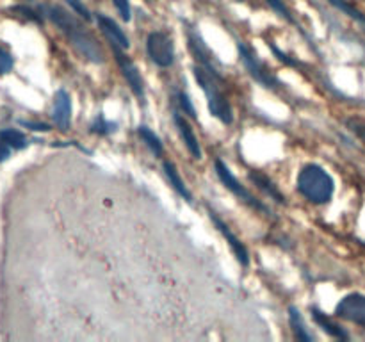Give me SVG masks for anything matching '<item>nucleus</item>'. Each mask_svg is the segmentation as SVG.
Returning a JSON list of instances; mask_svg holds the SVG:
<instances>
[{"label": "nucleus", "mask_w": 365, "mask_h": 342, "mask_svg": "<svg viewBox=\"0 0 365 342\" xmlns=\"http://www.w3.org/2000/svg\"><path fill=\"white\" fill-rule=\"evenodd\" d=\"M116 130V123L113 121H107L103 118V114H98L95 121L91 123V132L93 134H98V135H107V134H113Z\"/></svg>", "instance_id": "obj_21"}, {"label": "nucleus", "mask_w": 365, "mask_h": 342, "mask_svg": "<svg viewBox=\"0 0 365 342\" xmlns=\"http://www.w3.org/2000/svg\"><path fill=\"white\" fill-rule=\"evenodd\" d=\"M289 324H291L292 333H294V337L298 338V341L312 342L314 338H316L309 331V328H307L305 319H303L302 312H299V310L296 309V306H289Z\"/></svg>", "instance_id": "obj_17"}, {"label": "nucleus", "mask_w": 365, "mask_h": 342, "mask_svg": "<svg viewBox=\"0 0 365 342\" xmlns=\"http://www.w3.org/2000/svg\"><path fill=\"white\" fill-rule=\"evenodd\" d=\"M53 121L61 130H68L71 121V98L64 89H59L53 96Z\"/></svg>", "instance_id": "obj_13"}, {"label": "nucleus", "mask_w": 365, "mask_h": 342, "mask_svg": "<svg viewBox=\"0 0 365 342\" xmlns=\"http://www.w3.org/2000/svg\"><path fill=\"white\" fill-rule=\"evenodd\" d=\"M13 64H14V61H13V57H11V53L6 52L4 48H0V75L11 71Z\"/></svg>", "instance_id": "obj_27"}, {"label": "nucleus", "mask_w": 365, "mask_h": 342, "mask_svg": "<svg viewBox=\"0 0 365 342\" xmlns=\"http://www.w3.org/2000/svg\"><path fill=\"white\" fill-rule=\"evenodd\" d=\"M348 127H349V130L355 132L360 139H364L365 141V125L362 120H353L351 118V120H348Z\"/></svg>", "instance_id": "obj_28"}, {"label": "nucleus", "mask_w": 365, "mask_h": 342, "mask_svg": "<svg viewBox=\"0 0 365 342\" xmlns=\"http://www.w3.org/2000/svg\"><path fill=\"white\" fill-rule=\"evenodd\" d=\"M248 178L253 182V184L257 185V187L260 189V191L264 192V195L269 196L271 200H274V202H277V203H284V205H285V203H287V200H285V196L282 195L280 191H278V187H277V185H274V182L271 180V178L267 177V175H264L262 171L252 170L248 173Z\"/></svg>", "instance_id": "obj_14"}, {"label": "nucleus", "mask_w": 365, "mask_h": 342, "mask_svg": "<svg viewBox=\"0 0 365 342\" xmlns=\"http://www.w3.org/2000/svg\"><path fill=\"white\" fill-rule=\"evenodd\" d=\"M96 24H98V28L102 31V34L106 36L107 41H109L110 45H116L123 50H127L128 46H130L127 34H125L123 28H121L113 18L106 16V14H98V16H96Z\"/></svg>", "instance_id": "obj_12"}, {"label": "nucleus", "mask_w": 365, "mask_h": 342, "mask_svg": "<svg viewBox=\"0 0 365 342\" xmlns=\"http://www.w3.org/2000/svg\"><path fill=\"white\" fill-rule=\"evenodd\" d=\"M20 125H24V127L31 128V130H36V132H48L50 130V125H46V123H32V121L21 120Z\"/></svg>", "instance_id": "obj_29"}, {"label": "nucleus", "mask_w": 365, "mask_h": 342, "mask_svg": "<svg viewBox=\"0 0 365 342\" xmlns=\"http://www.w3.org/2000/svg\"><path fill=\"white\" fill-rule=\"evenodd\" d=\"M11 11H13V13L21 14V16H25V18H27V20L36 21V24H43L41 14L36 13V11L31 9V7H27V6H14V7H11Z\"/></svg>", "instance_id": "obj_24"}, {"label": "nucleus", "mask_w": 365, "mask_h": 342, "mask_svg": "<svg viewBox=\"0 0 365 342\" xmlns=\"http://www.w3.org/2000/svg\"><path fill=\"white\" fill-rule=\"evenodd\" d=\"M234 2H246V0H234Z\"/></svg>", "instance_id": "obj_31"}, {"label": "nucleus", "mask_w": 365, "mask_h": 342, "mask_svg": "<svg viewBox=\"0 0 365 342\" xmlns=\"http://www.w3.org/2000/svg\"><path fill=\"white\" fill-rule=\"evenodd\" d=\"M138 134H139V138L143 139V142H145V145L148 146L150 150H152L153 155H155V157L163 155L164 146H163V142H160L159 135H157L155 132L150 130V128L145 127V125H141V127L138 128Z\"/></svg>", "instance_id": "obj_18"}, {"label": "nucleus", "mask_w": 365, "mask_h": 342, "mask_svg": "<svg viewBox=\"0 0 365 342\" xmlns=\"http://www.w3.org/2000/svg\"><path fill=\"white\" fill-rule=\"evenodd\" d=\"M298 191L303 198L316 205H324L334 198L335 182L319 164H307L298 175Z\"/></svg>", "instance_id": "obj_2"}, {"label": "nucleus", "mask_w": 365, "mask_h": 342, "mask_svg": "<svg viewBox=\"0 0 365 342\" xmlns=\"http://www.w3.org/2000/svg\"><path fill=\"white\" fill-rule=\"evenodd\" d=\"M113 4L116 6L118 13H120L121 20L123 21H130L132 20V9L128 0H113Z\"/></svg>", "instance_id": "obj_26"}, {"label": "nucleus", "mask_w": 365, "mask_h": 342, "mask_svg": "<svg viewBox=\"0 0 365 342\" xmlns=\"http://www.w3.org/2000/svg\"><path fill=\"white\" fill-rule=\"evenodd\" d=\"M214 167H216V173H217V177H220L221 184H223L225 187L228 189V191L234 192V195L237 196V198L241 200V202H245L246 205H250V207H252V209L259 210V212L271 214V210L267 209V207L264 205V203L260 202V200H257L255 196H253L252 192H250L248 189H246L245 185H242L241 182H239L237 178H235V175L232 173L230 167H228L227 164L223 162V160L217 159L216 162H214Z\"/></svg>", "instance_id": "obj_5"}, {"label": "nucleus", "mask_w": 365, "mask_h": 342, "mask_svg": "<svg viewBox=\"0 0 365 342\" xmlns=\"http://www.w3.org/2000/svg\"><path fill=\"white\" fill-rule=\"evenodd\" d=\"M237 50H239V57H241L242 64H245V68L248 70V73L252 75L253 81H257L266 89H273V91H277V89H280L282 86H284L280 82V78H278L274 73H271L269 68L266 66V63L260 61L259 56H257V53L253 52L246 43L239 41Z\"/></svg>", "instance_id": "obj_4"}, {"label": "nucleus", "mask_w": 365, "mask_h": 342, "mask_svg": "<svg viewBox=\"0 0 365 342\" xmlns=\"http://www.w3.org/2000/svg\"><path fill=\"white\" fill-rule=\"evenodd\" d=\"M335 316L339 319L365 328V294L351 292V294L344 296L335 306Z\"/></svg>", "instance_id": "obj_8"}, {"label": "nucleus", "mask_w": 365, "mask_h": 342, "mask_svg": "<svg viewBox=\"0 0 365 342\" xmlns=\"http://www.w3.org/2000/svg\"><path fill=\"white\" fill-rule=\"evenodd\" d=\"M64 2H66L68 6H70L71 9L78 14V16H82L84 20H91V13H89V9L84 6V2H82V0H64Z\"/></svg>", "instance_id": "obj_25"}, {"label": "nucleus", "mask_w": 365, "mask_h": 342, "mask_svg": "<svg viewBox=\"0 0 365 342\" xmlns=\"http://www.w3.org/2000/svg\"><path fill=\"white\" fill-rule=\"evenodd\" d=\"M209 216H210V221L216 224L217 230L221 232V235H223V237L227 239L228 244H230V248H232V252H234L237 262L241 264V266H245V267L248 266V264H250V253H248V249H246V246L241 242V239H239L237 235H235L234 232L230 230V227H228V224L225 223V221L221 219V217L217 216L216 212H212L210 209H209Z\"/></svg>", "instance_id": "obj_10"}, {"label": "nucleus", "mask_w": 365, "mask_h": 342, "mask_svg": "<svg viewBox=\"0 0 365 342\" xmlns=\"http://www.w3.org/2000/svg\"><path fill=\"white\" fill-rule=\"evenodd\" d=\"M43 13L50 18L56 27L61 28L64 36L70 39L71 45L81 52V56L84 59H88L89 63L102 64L106 61L103 57L102 48H100L98 41L95 39V36L89 34L84 27L81 25V21L75 20L70 13L63 9L59 6H43Z\"/></svg>", "instance_id": "obj_1"}, {"label": "nucleus", "mask_w": 365, "mask_h": 342, "mask_svg": "<svg viewBox=\"0 0 365 342\" xmlns=\"http://www.w3.org/2000/svg\"><path fill=\"white\" fill-rule=\"evenodd\" d=\"M9 155H11V146L7 145L6 141H2V139H0V162H2V160H6Z\"/></svg>", "instance_id": "obj_30"}, {"label": "nucleus", "mask_w": 365, "mask_h": 342, "mask_svg": "<svg viewBox=\"0 0 365 342\" xmlns=\"http://www.w3.org/2000/svg\"><path fill=\"white\" fill-rule=\"evenodd\" d=\"M110 46H113V53H114V57H116V63H118V66H120L121 73H123L125 81H127L128 88H130L132 93L138 96L139 103H143V105H145V98H146L145 82H143L138 66H135L134 61H132L127 53H123V48H120V46H116V45H110Z\"/></svg>", "instance_id": "obj_7"}, {"label": "nucleus", "mask_w": 365, "mask_h": 342, "mask_svg": "<svg viewBox=\"0 0 365 342\" xmlns=\"http://www.w3.org/2000/svg\"><path fill=\"white\" fill-rule=\"evenodd\" d=\"M0 139L6 141L11 148L14 150H21L27 146V139L21 132L14 130V128H6V130H0Z\"/></svg>", "instance_id": "obj_20"}, {"label": "nucleus", "mask_w": 365, "mask_h": 342, "mask_svg": "<svg viewBox=\"0 0 365 342\" xmlns=\"http://www.w3.org/2000/svg\"><path fill=\"white\" fill-rule=\"evenodd\" d=\"M187 41H189V50H191V53H192V57L196 59V63H198L202 68H205L209 73L223 78V75H221V71L217 70V66H216L217 64L216 57H214V53L210 52L209 46L205 45V41L202 39V36H200L196 31H192V28H189Z\"/></svg>", "instance_id": "obj_9"}, {"label": "nucleus", "mask_w": 365, "mask_h": 342, "mask_svg": "<svg viewBox=\"0 0 365 342\" xmlns=\"http://www.w3.org/2000/svg\"><path fill=\"white\" fill-rule=\"evenodd\" d=\"M327 2L331 4V6H334L335 9L341 11V13H344L346 16H349L351 20H355L356 24L362 25L364 31H365V14L362 13V11L356 9L355 6H351L348 0H327Z\"/></svg>", "instance_id": "obj_19"}, {"label": "nucleus", "mask_w": 365, "mask_h": 342, "mask_svg": "<svg viewBox=\"0 0 365 342\" xmlns=\"http://www.w3.org/2000/svg\"><path fill=\"white\" fill-rule=\"evenodd\" d=\"M163 167H164V173H166V178L170 180L171 187H173L175 191H177L178 195H180L182 198L185 200V202L191 203L192 202V195H191V191L187 189V185L184 184V180H182L180 173H178V170H177V166H175L171 160H164Z\"/></svg>", "instance_id": "obj_16"}, {"label": "nucleus", "mask_w": 365, "mask_h": 342, "mask_svg": "<svg viewBox=\"0 0 365 342\" xmlns=\"http://www.w3.org/2000/svg\"><path fill=\"white\" fill-rule=\"evenodd\" d=\"M310 314L314 317V323L321 328L323 331H327L330 337L341 338V341H348L349 335L348 331H344V328H341V324H337L335 321H331L327 314L321 312L319 309H310Z\"/></svg>", "instance_id": "obj_15"}, {"label": "nucleus", "mask_w": 365, "mask_h": 342, "mask_svg": "<svg viewBox=\"0 0 365 342\" xmlns=\"http://www.w3.org/2000/svg\"><path fill=\"white\" fill-rule=\"evenodd\" d=\"M173 121H175V127H177L178 134H180L182 141L185 142V146H187L189 153H191L195 159H202L203 157V152L202 148H200V142H198V138L195 135V130L191 128V125H189V121L185 120V116L182 114V110H175L173 113Z\"/></svg>", "instance_id": "obj_11"}, {"label": "nucleus", "mask_w": 365, "mask_h": 342, "mask_svg": "<svg viewBox=\"0 0 365 342\" xmlns=\"http://www.w3.org/2000/svg\"><path fill=\"white\" fill-rule=\"evenodd\" d=\"M192 75H195L196 82L202 88V91L205 93L207 105H209L210 114L216 120H220L223 125H232V121H234V110H232L230 102H228L227 96L223 95V91L220 88V84H223V78L209 73L200 64L192 66Z\"/></svg>", "instance_id": "obj_3"}, {"label": "nucleus", "mask_w": 365, "mask_h": 342, "mask_svg": "<svg viewBox=\"0 0 365 342\" xmlns=\"http://www.w3.org/2000/svg\"><path fill=\"white\" fill-rule=\"evenodd\" d=\"M177 103H178V109H180L184 114H187L189 118H192V120H196V118H198L195 105H192V102H191V98H189L187 93L178 91L177 93Z\"/></svg>", "instance_id": "obj_23"}, {"label": "nucleus", "mask_w": 365, "mask_h": 342, "mask_svg": "<svg viewBox=\"0 0 365 342\" xmlns=\"http://www.w3.org/2000/svg\"><path fill=\"white\" fill-rule=\"evenodd\" d=\"M146 52L150 61L159 68H170L175 63V45L170 34L164 31L150 32L146 39Z\"/></svg>", "instance_id": "obj_6"}, {"label": "nucleus", "mask_w": 365, "mask_h": 342, "mask_svg": "<svg viewBox=\"0 0 365 342\" xmlns=\"http://www.w3.org/2000/svg\"><path fill=\"white\" fill-rule=\"evenodd\" d=\"M266 4L271 7V9L274 11V13L278 14V16L285 18V20H287L289 24L298 25V21H296L294 16H292L291 9H289V7L284 4V0H266Z\"/></svg>", "instance_id": "obj_22"}]
</instances>
